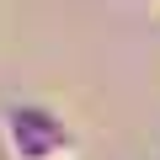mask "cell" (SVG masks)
<instances>
[{
  "instance_id": "1",
  "label": "cell",
  "mask_w": 160,
  "mask_h": 160,
  "mask_svg": "<svg viewBox=\"0 0 160 160\" xmlns=\"http://www.w3.org/2000/svg\"><path fill=\"white\" fill-rule=\"evenodd\" d=\"M0 139H6L11 160H75L80 155L69 123L48 102H11L0 112Z\"/></svg>"
}]
</instances>
